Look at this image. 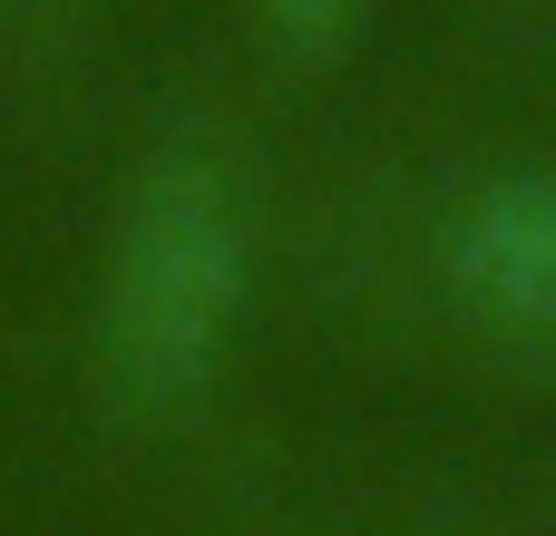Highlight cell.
<instances>
[{"label":"cell","mask_w":556,"mask_h":536,"mask_svg":"<svg viewBox=\"0 0 556 536\" xmlns=\"http://www.w3.org/2000/svg\"><path fill=\"white\" fill-rule=\"evenodd\" d=\"M264 293V205L244 156L215 127H166L108 225H98V264H88V381L117 420L166 430L195 420L254 322Z\"/></svg>","instance_id":"1"},{"label":"cell","mask_w":556,"mask_h":536,"mask_svg":"<svg viewBox=\"0 0 556 536\" xmlns=\"http://www.w3.org/2000/svg\"><path fill=\"white\" fill-rule=\"evenodd\" d=\"M430 293L489 361L556 381V166L469 176L440 205Z\"/></svg>","instance_id":"2"},{"label":"cell","mask_w":556,"mask_h":536,"mask_svg":"<svg viewBox=\"0 0 556 536\" xmlns=\"http://www.w3.org/2000/svg\"><path fill=\"white\" fill-rule=\"evenodd\" d=\"M244 20L283 68H342L352 39L371 29V0H244Z\"/></svg>","instance_id":"3"}]
</instances>
